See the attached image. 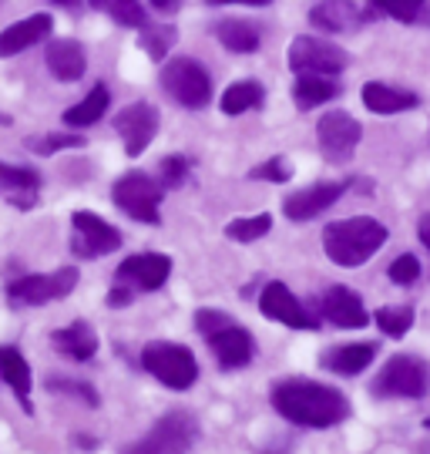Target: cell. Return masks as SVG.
<instances>
[{
	"label": "cell",
	"mask_w": 430,
	"mask_h": 454,
	"mask_svg": "<svg viewBox=\"0 0 430 454\" xmlns=\"http://www.w3.org/2000/svg\"><path fill=\"white\" fill-rule=\"evenodd\" d=\"M208 4H253V7H262L270 0H208Z\"/></svg>",
	"instance_id": "cell-41"
},
{
	"label": "cell",
	"mask_w": 430,
	"mask_h": 454,
	"mask_svg": "<svg viewBox=\"0 0 430 454\" xmlns=\"http://www.w3.org/2000/svg\"><path fill=\"white\" fill-rule=\"evenodd\" d=\"M176 44V27H159V31H148L142 34V48L155 58V61H161L165 54H168V48Z\"/></svg>",
	"instance_id": "cell-34"
},
{
	"label": "cell",
	"mask_w": 430,
	"mask_h": 454,
	"mask_svg": "<svg viewBox=\"0 0 430 454\" xmlns=\"http://www.w3.org/2000/svg\"><path fill=\"white\" fill-rule=\"evenodd\" d=\"M51 390H67V394H78L88 404H98V394L91 387H84L78 380H51Z\"/></svg>",
	"instance_id": "cell-39"
},
{
	"label": "cell",
	"mask_w": 430,
	"mask_h": 454,
	"mask_svg": "<svg viewBox=\"0 0 430 454\" xmlns=\"http://www.w3.org/2000/svg\"><path fill=\"white\" fill-rule=\"evenodd\" d=\"M108 101H112L108 88H105V84H95L88 95L81 98L78 105H71V108L64 112V125H71V129H88V125H95V121H101V114L108 112Z\"/></svg>",
	"instance_id": "cell-26"
},
{
	"label": "cell",
	"mask_w": 430,
	"mask_h": 454,
	"mask_svg": "<svg viewBox=\"0 0 430 454\" xmlns=\"http://www.w3.org/2000/svg\"><path fill=\"white\" fill-rule=\"evenodd\" d=\"M319 313L336 326H367L370 313L364 307V296L350 286H333L326 290L323 303H319Z\"/></svg>",
	"instance_id": "cell-17"
},
{
	"label": "cell",
	"mask_w": 430,
	"mask_h": 454,
	"mask_svg": "<svg viewBox=\"0 0 430 454\" xmlns=\"http://www.w3.org/2000/svg\"><path fill=\"white\" fill-rule=\"evenodd\" d=\"M350 65V54L323 37H296L289 44V67L296 74H340Z\"/></svg>",
	"instance_id": "cell-10"
},
{
	"label": "cell",
	"mask_w": 430,
	"mask_h": 454,
	"mask_svg": "<svg viewBox=\"0 0 430 454\" xmlns=\"http://www.w3.org/2000/svg\"><path fill=\"white\" fill-rule=\"evenodd\" d=\"M427 427H430V421H427Z\"/></svg>",
	"instance_id": "cell-44"
},
{
	"label": "cell",
	"mask_w": 430,
	"mask_h": 454,
	"mask_svg": "<svg viewBox=\"0 0 430 454\" xmlns=\"http://www.w3.org/2000/svg\"><path fill=\"white\" fill-rule=\"evenodd\" d=\"M373 324L380 326L387 337L400 340V337H407L410 326H414V309L410 307H383L373 313Z\"/></svg>",
	"instance_id": "cell-30"
},
{
	"label": "cell",
	"mask_w": 430,
	"mask_h": 454,
	"mask_svg": "<svg viewBox=\"0 0 430 454\" xmlns=\"http://www.w3.org/2000/svg\"><path fill=\"white\" fill-rule=\"evenodd\" d=\"M44 61H48V71L58 82H78L88 71V54L78 41H51Z\"/></svg>",
	"instance_id": "cell-19"
},
{
	"label": "cell",
	"mask_w": 430,
	"mask_h": 454,
	"mask_svg": "<svg viewBox=\"0 0 430 454\" xmlns=\"http://www.w3.org/2000/svg\"><path fill=\"white\" fill-rule=\"evenodd\" d=\"M161 88L182 108H206L212 101V78L195 58H172L161 67Z\"/></svg>",
	"instance_id": "cell-6"
},
{
	"label": "cell",
	"mask_w": 430,
	"mask_h": 454,
	"mask_svg": "<svg viewBox=\"0 0 430 454\" xmlns=\"http://www.w3.org/2000/svg\"><path fill=\"white\" fill-rule=\"evenodd\" d=\"M142 367L172 390H189L199 380V360L189 347L155 340L142 350Z\"/></svg>",
	"instance_id": "cell-4"
},
{
	"label": "cell",
	"mask_w": 430,
	"mask_h": 454,
	"mask_svg": "<svg viewBox=\"0 0 430 454\" xmlns=\"http://www.w3.org/2000/svg\"><path fill=\"white\" fill-rule=\"evenodd\" d=\"M340 95V84L333 82V74H300L296 78V88H293V98L300 108H317V105H326Z\"/></svg>",
	"instance_id": "cell-27"
},
{
	"label": "cell",
	"mask_w": 430,
	"mask_h": 454,
	"mask_svg": "<svg viewBox=\"0 0 430 454\" xmlns=\"http://www.w3.org/2000/svg\"><path fill=\"white\" fill-rule=\"evenodd\" d=\"M387 243V226L373 215H353L323 229V249L336 266H364Z\"/></svg>",
	"instance_id": "cell-2"
},
{
	"label": "cell",
	"mask_w": 430,
	"mask_h": 454,
	"mask_svg": "<svg viewBox=\"0 0 430 454\" xmlns=\"http://www.w3.org/2000/svg\"><path fill=\"white\" fill-rule=\"evenodd\" d=\"M172 276V260L161 253H142V256H128L118 273H114V286L125 293H152L161 290Z\"/></svg>",
	"instance_id": "cell-11"
},
{
	"label": "cell",
	"mask_w": 430,
	"mask_h": 454,
	"mask_svg": "<svg viewBox=\"0 0 430 454\" xmlns=\"http://www.w3.org/2000/svg\"><path fill=\"white\" fill-rule=\"evenodd\" d=\"M215 37L223 41V48L236 51V54H253V51L259 48V31H255L249 20H239V17L219 20Z\"/></svg>",
	"instance_id": "cell-28"
},
{
	"label": "cell",
	"mask_w": 430,
	"mask_h": 454,
	"mask_svg": "<svg viewBox=\"0 0 430 454\" xmlns=\"http://www.w3.org/2000/svg\"><path fill=\"white\" fill-rule=\"evenodd\" d=\"M195 330L202 333L212 347V354L219 357L225 371H236V367H249L255 357V340L253 333L239 326L229 313L223 309H199L195 313Z\"/></svg>",
	"instance_id": "cell-3"
},
{
	"label": "cell",
	"mask_w": 430,
	"mask_h": 454,
	"mask_svg": "<svg viewBox=\"0 0 430 454\" xmlns=\"http://www.w3.org/2000/svg\"><path fill=\"white\" fill-rule=\"evenodd\" d=\"M272 407L300 427H333L350 418V401L336 387L317 384V380H283L272 390Z\"/></svg>",
	"instance_id": "cell-1"
},
{
	"label": "cell",
	"mask_w": 430,
	"mask_h": 454,
	"mask_svg": "<svg viewBox=\"0 0 430 454\" xmlns=\"http://www.w3.org/2000/svg\"><path fill=\"white\" fill-rule=\"evenodd\" d=\"M317 138H319V152L330 162L343 165L353 159V152H356L360 138H364V129L347 112H330L317 121Z\"/></svg>",
	"instance_id": "cell-12"
},
{
	"label": "cell",
	"mask_w": 430,
	"mask_h": 454,
	"mask_svg": "<svg viewBox=\"0 0 430 454\" xmlns=\"http://www.w3.org/2000/svg\"><path fill=\"white\" fill-rule=\"evenodd\" d=\"M262 105V84L259 82H236L225 88L223 101H219V108L225 114H246L259 108Z\"/></svg>",
	"instance_id": "cell-29"
},
{
	"label": "cell",
	"mask_w": 430,
	"mask_h": 454,
	"mask_svg": "<svg viewBox=\"0 0 430 454\" xmlns=\"http://www.w3.org/2000/svg\"><path fill=\"white\" fill-rule=\"evenodd\" d=\"M54 4H61V7H78L81 0H54Z\"/></svg>",
	"instance_id": "cell-43"
},
{
	"label": "cell",
	"mask_w": 430,
	"mask_h": 454,
	"mask_svg": "<svg viewBox=\"0 0 430 454\" xmlns=\"http://www.w3.org/2000/svg\"><path fill=\"white\" fill-rule=\"evenodd\" d=\"M51 27H54L51 14L24 17V20H17V24H11V27H4V31H0V58H14V54H20V51L41 44V41L51 34Z\"/></svg>",
	"instance_id": "cell-18"
},
{
	"label": "cell",
	"mask_w": 430,
	"mask_h": 454,
	"mask_svg": "<svg viewBox=\"0 0 430 454\" xmlns=\"http://www.w3.org/2000/svg\"><path fill=\"white\" fill-rule=\"evenodd\" d=\"M152 7H159V11H176L178 0H152Z\"/></svg>",
	"instance_id": "cell-42"
},
{
	"label": "cell",
	"mask_w": 430,
	"mask_h": 454,
	"mask_svg": "<svg viewBox=\"0 0 430 454\" xmlns=\"http://www.w3.org/2000/svg\"><path fill=\"white\" fill-rule=\"evenodd\" d=\"M71 226H74L71 249L78 253L81 260H98V256H108L114 249H121V232L112 223H105L101 215H95V212H74Z\"/></svg>",
	"instance_id": "cell-13"
},
{
	"label": "cell",
	"mask_w": 430,
	"mask_h": 454,
	"mask_svg": "<svg viewBox=\"0 0 430 454\" xmlns=\"http://www.w3.org/2000/svg\"><path fill=\"white\" fill-rule=\"evenodd\" d=\"M259 313L266 317V320H279V324L293 326V330H317V317L306 309V303H300L293 293H289L286 283H279V279H272L266 283V290L259 296Z\"/></svg>",
	"instance_id": "cell-14"
},
{
	"label": "cell",
	"mask_w": 430,
	"mask_h": 454,
	"mask_svg": "<svg viewBox=\"0 0 430 454\" xmlns=\"http://www.w3.org/2000/svg\"><path fill=\"white\" fill-rule=\"evenodd\" d=\"M37 189H41V179L34 168H24V165H7L0 162V192L7 195L17 206H34L37 199Z\"/></svg>",
	"instance_id": "cell-23"
},
{
	"label": "cell",
	"mask_w": 430,
	"mask_h": 454,
	"mask_svg": "<svg viewBox=\"0 0 430 454\" xmlns=\"http://www.w3.org/2000/svg\"><path fill=\"white\" fill-rule=\"evenodd\" d=\"M289 176H293V168H289L286 159H270V162L253 168V179H266V182H289Z\"/></svg>",
	"instance_id": "cell-38"
},
{
	"label": "cell",
	"mask_w": 430,
	"mask_h": 454,
	"mask_svg": "<svg viewBox=\"0 0 430 454\" xmlns=\"http://www.w3.org/2000/svg\"><path fill=\"white\" fill-rule=\"evenodd\" d=\"M309 20L323 31H350L353 24L360 20V11H356L353 0H319L317 7L309 11Z\"/></svg>",
	"instance_id": "cell-25"
},
{
	"label": "cell",
	"mask_w": 430,
	"mask_h": 454,
	"mask_svg": "<svg viewBox=\"0 0 430 454\" xmlns=\"http://www.w3.org/2000/svg\"><path fill=\"white\" fill-rule=\"evenodd\" d=\"M417 232H420V243H424V246L430 249V215H424V219H420V226H417Z\"/></svg>",
	"instance_id": "cell-40"
},
{
	"label": "cell",
	"mask_w": 430,
	"mask_h": 454,
	"mask_svg": "<svg viewBox=\"0 0 430 454\" xmlns=\"http://www.w3.org/2000/svg\"><path fill=\"white\" fill-rule=\"evenodd\" d=\"M424 394H427V367L407 354L387 360L373 380V397H424Z\"/></svg>",
	"instance_id": "cell-9"
},
{
	"label": "cell",
	"mask_w": 430,
	"mask_h": 454,
	"mask_svg": "<svg viewBox=\"0 0 430 454\" xmlns=\"http://www.w3.org/2000/svg\"><path fill=\"white\" fill-rule=\"evenodd\" d=\"M343 192H347L343 182H317V185H309L303 192L289 195L286 202H283V212L293 223H309V219L323 215V209H330Z\"/></svg>",
	"instance_id": "cell-16"
},
{
	"label": "cell",
	"mask_w": 430,
	"mask_h": 454,
	"mask_svg": "<svg viewBox=\"0 0 430 454\" xmlns=\"http://www.w3.org/2000/svg\"><path fill=\"white\" fill-rule=\"evenodd\" d=\"M0 380L7 384V387L17 394V401H20V407L27 411V414H34V404H31V367H27V360H24V354L20 350H14V347H0Z\"/></svg>",
	"instance_id": "cell-21"
},
{
	"label": "cell",
	"mask_w": 430,
	"mask_h": 454,
	"mask_svg": "<svg viewBox=\"0 0 430 454\" xmlns=\"http://www.w3.org/2000/svg\"><path fill=\"white\" fill-rule=\"evenodd\" d=\"M114 131L121 135L128 155H131V159H138L145 148L152 145L155 131H159V112H155V105H148V101H135V105L121 108V114L114 118Z\"/></svg>",
	"instance_id": "cell-15"
},
{
	"label": "cell",
	"mask_w": 430,
	"mask_h": 454,
	"mask_svg": "<svg viewBox=\"0 0 430 454\" xmlns=\"http://www.w3.org/2000/svg\"><path fill=\"white\" fill-rule=\"evenodd\" d=\"M417 276H420V262H417L414 253H403V256L390 262V279L397 286H410V283H417Z\"/></svg>",
	"instance_id": "cell-36"
},
{
	"label": "cell",
	"mask_w": 430,
	"mask_h": 454,
	"mask_svg": "<svg viewBox=\"0 0 430 454\" xmlns=\"http://www.w3.org/2000/svg\"><path fill=\"white\" fill-rule=\"evenodd\" d=\"M112 199L125 215L138 219L145 226H159L161 185L155 179H148L145 172H128V176H121V179L114 182Z\"/></svg>",
	"instance_id": "cell-7"
},
{
	"label": "cell",
	"mask_w": 430,
	"mask_h": 454,
	"mask_svg": "<svg viewBox=\"0 0 430 454\" xmlns=\"http://www.w3.org/2000/svg\"><path fill=\"white\" fill-rule=\"evenodd\" d=\"M91 7L112 14L114 20L125 24V27H142L145 24V7L138 0H91Z\"/></svg>",
	"instance_id": "cell-32"
},
{
	"label": "cell",
	"mask_w": 430,
	"mask_h": 454,
	"mask_svg": "<svg viewBox=\"0 0 430 454\" xmlns=\"http://www.w3.org/2000/svg\"><path fill=\"white\" fill-rule=\"evenodd\" d=\"M270 229H272V215L262 212V215H253V219H232V223L225 226V236L236 239V243H255V239H262Z\"/></svg>",
	"instance_id": "cell-31"
},
{
	"label": "cell",
	"mask_w": 430,
	"mask_h": 454,
	"mask_svg": "<svg viewBox=\"0 0 430 454\" xmlns=\"http://www.w3.org/2000/svg\"><path fill=\"white\" fill-rule=\"evenodd\" d=\"M195 438H199V421L189 411H172L155 421V427L142 441L128 444L121 454H189Z\"/></svg>",
	"instance_id": "cell-5"
},
{
	"label": "cell",
	"mask_w": 430,
	"mask_h": 454,
	"mask_svg": "<svg viewBox=\"0 0 430 454\" xmlns=\"http://www.w3.org/2000/svg\"><path fill=\"white\" fill-rule=\"evenodd\" d=\"M84 138L81 135H48V138H31L27 148L37 155H51V152H61V148H81Z\"/></svg>",
	"instance_id": "cell-35"
},
{
	"label": "cell",
	"mask_w": 430,
	"mask_h": 454,
	"mask_svg": "<svg viewBox=\"0 0 430 454\" xmlns=\"http://www.w3.org/2000/svg\"><path fill=\"white\" fill-rule=\"evenodd\" d=\"M377 357V347L373 343H343V347H333L319 357V367L340 373V377H353V373L367 371Z\"/></svg>",
	"instance_id": "cell-22"
},
{
	"label": "cell",
	"mask_w": 430,
	"mask_h": 454,
	"mask_svg": "<svg viewBox=\"0 0 430 454\" xmlns=\"http://www.w3.org/2000/svg\"><path fill=\"white\" fill-rule=\"evenodd\" d=\"M51 343H54L58 354H64V357H71V360H91L98 354V333L91 330V324H84V320H74V324L54 330V333H51Z\"/></svg>",
	"instance_id": "cell-20"
},
{
	"label": "cell",
	"mask_w": 430,
	"mask_h": 454,
	"mask_svg": "<svg viewBox=\"0 0 430 454\" xmlns=\"http://www.w3.org/2000/svg\"><path fill=\"white\" fill-rule=\"evenodd\" d=\"M370 7H373V14H387L394 20H417L424 14L427 0H370Z\"/></svg>",
	"instance_id": "cell-33"
},
{
	"label": "cell",
	"mask_w": 430,
	"mask_h": 454,
	"mask_svg": "<svg viewBox=\"0 0 430 454\" xmlns=\"http://www.w3.org/2000/svg\"><path fill=\"white\" fill-rule=\"evenodd\" d=\"M78 286V270H58V273L20 276L7 286V300L14 307H44L51 300H61Z\"/></svg>",
	"instance_id": "cell-8"
},
{
	"label": "cell",
	"mask_w": 430,
	"mask_h": 454,
	"mask_svg": "<svg viewBox=\"0 0 430 454\" xmlns=\"http://www.w3.org/2000/svg\"><path fill=\"white\" fill-rule=\"evenodd\" d=\"M159 168H161L159 176H161V185H165V189H178L182 182L189 179V162H185L182 155H168Z\"/></svg>",
	"instance_id": "cell-37"
},
{
	"label": "cell",
	"mask_w": 430,
	"mask_h": 454,
	"mask_svg": "<svg viewBox=\"0 0 430 454\" xmlns=\"http://www.w3.org/2000/svg\"><path fill=\"white\" fill-rule=\"evenodd\" d=\"M417 101H420V98L410 95V91H403V88H394V84H380V82L364 84V105L377 114L407 112V108H417Z\"/></svg>",
	"instance_id": "cell-24"
}]
</instances>
